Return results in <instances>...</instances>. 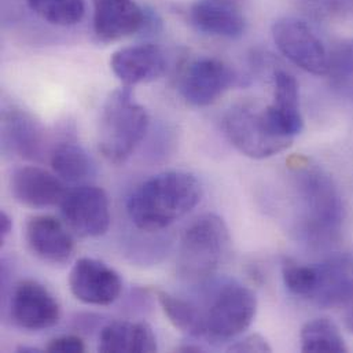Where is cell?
I'll return each mask as SVG.
<instances>
[{
  "label": "cell",
  "mask_w": 353,
  "mask_h": 353,
  "mask_svg": "<svg viewBox=\"0 0 353 353\" xmlns=\"http://www.w3.org/2000/svg\"><path fill=\"white\" fill-rule=\"evenodd\" d=\"M202 185L192 174L168 171L141 183L127 199L131 221L142 231L164 230L201 201Z\"/></svg>",
  "instance_id": "1"
},
{
  "label": "cell",
  "mask_w": 353,
  "mask_h": 353,
  "mask_svg": "<svg viewBox=\"0 0 353 353\" xmlns=\"http://www.w3.org/2000/svg\"><path fill=\"white\" fill-rule=\"evenodd\" d=\"M296 176L304 238L315 246L333 245L344 224V203L337 184L327 172L310 163L297 167Z\"/></svg>",
  "instance_id": "2"
},
{
  "label": "cell",
  "mask_w": 353,
  "mask_h": 353,
  "mask_svg": "<svg viewBox=\"0 0 353 353\" xmlns=\"http://www.w3.org/2000/svg\"><path fill=\"white\" fill-rule=\"evenodd\" d=\"M149 125V113L130 87L113 91L101 113L98 146L102 156L113 164L125 163L145 139Z\"/></svg>",
  "instance_id": "3"
},
{
  "label": "cell",
  "mask_w": 353,
  "mask_h": 353,
  "mask_svg": "<svg viewBox=\"0 0 353 353\" xmlns=\"http://www.w3.org/2000/svg\"><path fill=\"white\" fill-rule=\"evenodd\" d=\"M230 241V231L220 216L206 213L195 219L180 241L177 259L180 275L190 281L209 278L221 264Z\"/></svg>",
  "instance_id": "4"
},
{
  "label": "cell",
  "mask_w": 353,
  "mask_h": 353,
  "mask_svg": "<svg viewBox=\"0 0 353 353\" xmlns=\"http://www.w3.org/2000/svg\"><path fill=\"white\" fill-rule=\"evenodd\" d=\"M223 130L230 143L243 156L264 160L289 149L293 139L279 135L267 120L264 109L235 105L223 117Z\"/></svg>",
  "instance_id": "5"
},
{
  "label": "cell",
  "mask_w": 353,
  "mask_h": 353,
  "mask_svg": "<svg viewBox=\"0 0 353 353\" xmlns=\"http://www.w3.org/2000/svg\"><path fill=\"white\" fill-rule=\"evenodd\" d=\"M257 312L256 294L246 286L230 282L216 292L205 312L206 337L228 341L250 327Z\"/></svg>",
  "instance_id": "6"
},
{
  "label": "cell",
  "mask_w": 353,
  "mask_h": 353,
  "mask_svg": "<svg viewBox=\"0 0 353 353\" xmlns=\"http://www.w3.org/2000/svg\"><path fill=\"white\" fill-rule=\"evenodd\" d=\"M276 48L296 66L315 76L329 72L330 54L323 41L303 19L285 17L272 25Z\"/></svg>",
  "instance_id": "7"
},
{
  "label": "cell",
  "mask_w": 353,
  "mask_h": 353,
  "mask_svg": "<svg viewBox=\"0 0 353 353\" xmlns=\"http://www.w3.org/2000/svg\"><path fill=\"white\" fill-rule=\"evenodd\" d=\"M65 224L83 238H97L109 230L110 203L103 188L80 185L68 191L61 202Z\"/></svg>",
  "instance_id": "8"
},
{
  "label": "cell",
  "mask_w": 353,
  "mask_h": 353,
  "mask_svg": "<svg viewBox=\"0 0 353 353\" xmlns=\"http://www.w3.org/2000/svg\"><path fill=\"white\" fill-rule=\"evenodd\" d=\"M236 80V73L225 62L212 57H201L184 69L179 90L185 102L205 108L214 103Z\"/></svg>",
  "instance_id": "9"
},
{
  "label": "cell",
  "mask_w": 353,
  "mask_h": 353,
  "mask_svg": "<svg viewBox=\"0 0 353 353\" xmlns=\"http://www.w3.org/2000/svg\"><path fill=\"white\" fill-rule=\"evenodd\" d=\"M10 312L15 325L25 330L40 332L55 326L61 307L51 292L33 279L21 281L11 296Z\"/></svg>",
  "instance_id": "10"
},
{
  "label": "cell",
  "mask_w": 353,
  "mask_h": 353,
  "mask_svg": "<svg viewBox=\"0 0 353 353\" xmlns=\"http://www.w3.org/2000/svg\"><path fill=\"white\" fill-rule=\"evenodd\" d=\"M72 294L88 305H110L121 294L120 275L95 259H80L74 263L69 275Z\"/></svg>",
  "instance_id": "11"
},
{
  "label": "cell",
  "mask_w": 353,
  "mask_h": 353,
  "mask_svg": "<svg viewBox=\"0 0 353 353\" xmlns=\"http://www.w3.org/2000/svg\"><path fill=\"white\" fill-rule=\"evenodd\" d=\"M95 36L105 43L132 36L149 23L143 7L135 0H92Z\"/></svg>",
  "instance_id": "12"
},
{
  "label": "cell",
  "mask_w": 353,
  "mask_h": 353,
  "mask_svg": "<svg viewBox=\"0 0 353 353\" xmlns=\"http://www.w3.org/2000/svg\"><path fill=\"white\" fill-rule=\"evenodd\" d=\"M110 68L124 85L132 87L160 79L167 70V58L156 44H135L117 50L110 58Z\"/></svg>",
  "instance_id": "13"
},
{
  "label": "cell",
  "mask_w": 353,
  "mask_h": 353,
  "mask_svg": "<svg viewBox=\"0 0 353 353\" xmlns=\"http://www.w3.org/2000/svg\"><path fill=\"white\" fill-rule=\"evenodd\" d=\"M10 188L19 203L33 209L61 205L68 192L61 177L32 165L17 168L12 172Z\"/></svg>",
  "instance_id": "14"
},
{
  "label": "cell",
  "mask_w": 353,
  "mask_h": 353,
  "mask_svg": "<svg viewBox=\"0 0 353 353\" xmlns=\"http://www.w3.org/2000/svg\"><path fill=\"white\" fill-rule=\"evenodd\" d=\"M25 238L29 249L52 264L68 263L74 253V241L65 225L52 216H34L26 223Z\"/></svg>",
  "instance_id": "15"
},
{
  "label": "cell",
  "mask_w": 353,
  "mask_h": 353,
  "mask_svg": "<svg viewBox=\"0 0 353 353\" xmlns=\"http://www.w3.org/2000/svg\"><path fill=\"white\" fill-rule=\"evenodd\" d=\"M271 127L282 137L294 139L303 130L300 88L297 80L285 70L274 74V102L264 108Z\"/></svg>",
  "instance_id": "16"
},
{
  "label": "cell",
  "mask_w": 353,
  "mask_h": 353,
  "mask_svg": "<svg viewBox=\"0 0 353 353\" xmlns=\"http://www.w3.org/2000/svg\"><path fill=\"white\" fill-rule=\"evenodd\" d=\"M316 268L318 283L311 301L321 308H341L353 289L352 254H333Z\"/></svg>",
  "instance_id": "17"
},
{
  "label": "cell",
  "mask_w": 353,
  "mask_h": 353,
  "mask_svg": "<svg viewBox=\"0 0 353 353\" xmlns=\"http://www.w3.org/2000/svg\"><path fill=\"white\" fill-rule=\"evenodd\" d=\"M191 25L209 36L238 39L243 34L246 21L231 0H198L188 10Z\"/></svg>",
  "instance_id": "18"
},
{
  "label": "cell",
  "mask_w": 353,
  "mask_h": 353,
  "mask_svg": "<svg viewBox=\"0 0 353 353\" xmlns=\"http://www.w3.org/2000/svg\"><path fill=\"white\" fill-rule=\"evenodd\" d=\"M1 135L4 145L17 156L37 160L43 149V131L40 124L18 108L3 110Z\"/></svg>",
  "instance_id": "19"
},
{
  "label": "cell",
  "mask_w": 353,
  "mask_h": 353,
  "mask_svg": "<svg viewBox=\"0 0 353 353\" xmlns=\"http://www.w3.org/2000/svg\"><path fill=\"white\" fill-rule=\"evenodd\" d=\"M98 351L103 353H152L157 351L153 329L145 322H112L99 334Z\"/></svg>",
  "instance_id": "20"
},
{
  "label": "cell",
  "mask_w": 353,
  "mask_h": 353,
  "mask_svg": "<svg viewBox=\"0 0 353 353\" xmlns=\"http://www.w3.org/2000/svg\"><path fill=\"white\" fill-rule=\"evenodd\" d=\"M157 299L165 316L179 332L190 337H206L205 312L196 305L163 290L157 292Z\"/></svg>",
  "instance_id": "21"
},
{
  "label": "cell",
  "mask_w": 353,
  "mask_h": 353,
  "mask_svg": "<svg viewBox=\"0 0 353 353\" xmlns=\"http://www.w3.org/2000/svg\"><path fill=\"white\" fill-rule=\"evenodd\" d=\"M51 168L63 181H80L94 172V164L88 153L76 143L62 142L54 148L50 157Z\"/></svg>",
  "instance_id": "22"
},
{
  "label": "cell",
  "mask_w": 353,
  "mask_h": 353,
  "mask_svg": "<svg viewBox=\"0 0 353 353\" xmlns=\"http://www.w3.org/2000/svg\"><path fill=\"white\" fill-rule=\"evenodd\" d=\"M303 352H348L337 325L327 318H318L304 325L300 334Z\"/></svg>",
  "instance_id": "23"
},
{
  "label": "cell",
  "mask_w": 353,
  "mask_h": 353,
  "mask_svg": "<svg viewBox=\"0 0 353 353\" xmlns=\"http://www.w3.org/2000/svg\"><path fill=\"white\" fill-rule=\"evenodd\" d=\"M43 21L55 26H73L85 15L84 0H25Z\"/></svg>",
  "instance_id": "24"
},
{
  "label": "cell",
  "mask_w": 353,
  "mask_h": 353,
  "mask_svg": "<svg viewBox=\"0 0 353 353\" xmlns=\"http://www.w3.org/2000/svg\"><path fill=\"white\" fill-rule=\"evenodd\" d=\"M327 74L339 94L353 98V40L341 43L330 54Z\"/></svg>",
  "instance_id": "25"
},
{
  "label": "cell",
  "mask_w": 353,
  "mask_h": 353,
  "mask_svg": "<svg viewBox=\"0 0 353 353\" xmlns=\"http://www.w3.org/2000/svg\"><path fill=\"white\" fill-rule=\"evenodd\" d=\"M282 276L285 286L292 294L305 300L312 299L318 283L316 265H305L286 259L282 265Z\"/></svg>",
  "instance_id": "26"
},
{
  "label": "cell",
  "mask_w": 353,
  "mask_h": 353,
  "mask_svg": "<svg viewBox=\"0 0 353 353\" xmlns=\"http://www.w3.org/2000/svg\"><path fill=\"white\" fill-rule=\"evenodd\" d=\"M299 7L307 17L319 21L353 15V0H299Z\"/></svg>",
  "instance_id": "27"
},
{
  "label": "cell",
  "mask_w": 353,
  "mask_h": 353,
  "mask_svg": "<svg viewBox=\"0 0 353 353\" xmlns=\"http://www.w3.org/2000/svg\"><path fill=\"white\" fill-rule=\"evenodd\" d=\"M46 351L50 353H83L85 351L84 341L77 336H61L48 343Z\"/></svg>",
  "instance_id": "28"
},
{
  "label": "cell",
  "mask_w": 353,
  "mask_h": 353,
  "mask_svg": "<svg viewBox=\"0 0 353 353\" xmlns=\"http://www.w3.org/2000/svg\"><path fill=\"white\" fill-rule=\"evenodd\" d=\"M230 352H271L272 348L268 341L260 334H252L241 341H236L228 348Z\"/></svg>",
  "instance_id": "29"
},
{
  "label": "cell",
  "mask_w": 353,
  "mask_h": 353,
  "mask_svg": "<svg viewBox=\"0 0 353 353\" xmlns=\"http://www.w3.org/2000/svg\"><path fill=\"white\" fill-rule=\"evenodd\" d=\"M344 308V321H345V326L350 332L353 333V289L351 294L348 296L347 301L344 303V305L341 307Z\"/></svg>",
  "instance_id": "30"
},
{
  "label": "cell",
  "mask_w": 353,
  "mask_h": 353,
  "mask_svg": "<svg viewBox=\"0 0 353 353\" xmlns=\"http://www.w3.org/2000/svg\"><path fill=\"white\" fill-rule=\"evenodd\" d=\"M11 230H12L11 217L4 210L0 212V238H1V241H4L8 236Z\"/></svg>",
  "instance_id": "31"
},
{
  "label": "cell",
  "mask_w": 353,
  "mask_h": 353,
  "mask_svg": "<svg viewBox=\"0 0 353 353\" xmlns=\"http://www.w3.org/2000/svg\"><path fill=\"white\" fill-rule=\"evenodd\" d=\"M205 350L199 345H183L179 348V352H203Z\"/></svg>",
  "instance_id": "32"
},
{
  "label": "cell",
  "mask_w": 353,
  "mask_h": 353,
  "mask_svg": "<svg viewBox=\"0 0 353 353\" xmlns=\"http://www.w3.org/2000/svg\"><path fill=\"white\" fill-rule=\"evenodd\" d=\"M17 352L39 353L40 352V350H37V348H32V347H21V348H18V350H17Z\"/></svg>",
  "instance_id": "33"
},
{
  "label": "cell",
  "mask_w": 353,
  "mask_h": 353,
  "mask_svg": "<svg viewBox=\"0 0 353 353\" xmlns=\"http://www.w3.org/2000/svg\"><path fill=\"white\" fill-rule=\"evenodd\" d=\"M231 1H232V0H231Z\"/></svg>",
  "instance_id": "34"
}]
</instances>
